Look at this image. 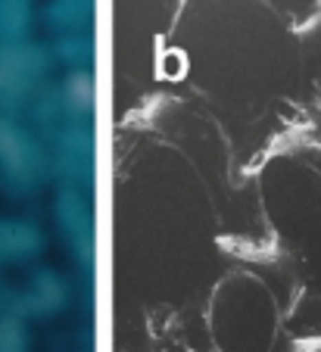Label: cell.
Returning a JSON list of instances; mask_svg holds the SVG:
<instances>
[{
	"instance_id": "obj_1",
	"label": "cell",
	"mask_w": 321,
	"mask_h": 352,
	"mask_svg": "<svg viewBox=\"0 0 321 352\" xmlns=\"http://www.w3.org/2000/svg\"><path fill=\"white\" fill-rule=\"evenodd\" d=\"M113 146L115 243L128 268L168 290L219 265L247 168L225 119L184 91L156 94L122 119Z\"/></svg>"
},
{
	"instance_id": "obj_4",
	"label": "cell",
	"mask_w": 321,
	"mask_h": 352,
	"mask_svg": "<svg viewBox=\"0 0 321 352\" xmlns=\"http://www.w3.org/2000/svg\"><path fill=\"white\" fill-rule=\"evenodd\" d=\"M243 193L259 234L296 265L306 302L321 306V134L294 125L243 168Z\"/></svg>"
},
{
	"instance_id": "obj_5",
	"label": "cell",
	"mask_w": 321,
	"mask_h": 352,
	"mask_svg": "<svg viewBox=\"0 0 321 352\" xmlns=\"http://www.w3.org/2000/svg\"><path fill=\"white\" fill-rule=\"evenodd\" d=\"M300 41V113L302 125L321 134V7L296 25Z\"/></svg>"
},
{
	"instance_id": "obj_3",
	"label": "cell",
	"mask_w": 321,
	"mask_h": 352,
	"mask_svg": "<svg viewBox=\"0 0 321 352\" xmlns=\"http://www.w3.org/2000/svg\"><path fill=\"white\" fill-rule=\"evenodd\" d=\"M306 284L296 265L262 234H225L219 274L203 306L212 352H296Z\"/></svg>"
},
{
	"instance_id": "obj_2",
	"label": "cell",
	"mask_w": 321,
	"mask_h": 352,
	"mask_svg": "<svg viewBox=\"0 0 321 352\" xmlns=\"http://www.w3.org/2000/svg\"><path fill=\"white\" fill-rule=\"evenodd\" d=\"M162 60H178L175 81L225 119L302 125L296 25L268 3H188Z\"/></svg>"
},
{
	"instance_id": "obj_6",
	"label": "cell",
	"mask_w": 321,
	"mask_h": 352,
	"mask_svg": "<svg viewBox=\"0 0 321 352\" xmlns=\"http://www.w3.org/2000/svg\"><path fill=\"white\" fill-rule=\"evenodd\" d=\"M296 352H321V337H309L296 346Z\"/></svg>"
}]
</instances>
